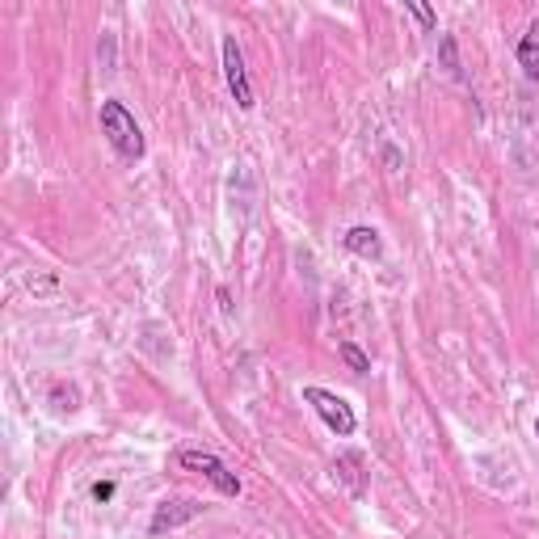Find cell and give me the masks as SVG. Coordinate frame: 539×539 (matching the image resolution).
Listing matches in <instances>:
<instances>
[{"label":"cell","instance_id":"obj_1","mask_svg":"<svg viewBox=\"0 0 539 539\" xmlns=\"http://www.w3.org/2000/svg\"><path fill=\"white\" fill-rule=\"evenodd\" d=\"M102 135L110 139V148L123 161H139L144 156V131H139V123L123 102H102Z\"/></svg>","mask_w":539,"mask_h":539},{"label":"cell","instance_id":"obj_2","mask_svg":"<svg viewBox=\"0 0 539 539\" xmlns=\"http://www.w3.org/2000/svg\"><path fill=\"white\" fill-rule=\"evenodd\" d=\"M304 401L321 413V422L337 434V438H350L354 430H358V417H354V409L342 401L337 392H329V388H304Z\"/></svg>","mask_w":539,"mask_h":539},{"label":"cell","instance_id":"obj_3","mask_svg":"<svg viewBox=\"0 0 539 539\" xmlns=\"http://www.w3.org/2000/svg\"><path fill=\"white\" fill-rule=\"evenodd\" d=\"M177 464H182L186 472L207 476V481L224 497H241V476L228 472V464L219 455H211V451H182V455H177Z\"/></svg>","mask_w":539,"mask_h":539},{"label":"cell","instance_id":"obj_4","mask_svg":"<svg viewBox=\"0 0 539 539\" xmlns=\"http://www.w3.org/2000/svg\"><path fill=\"white\" fill-rule=\"evenodd\" d=\"M224 76H228V89H232V102L241 110H253V85H249V72H245V55L236 47V38L224 34Z\"/></svg>","mask_w":539,"mask_h":539},{"label":"cell","instance_id":"obj_5","mask_svg":"<svg viewBox=\"0 0 539 539\" xmlns=\"http://www.w3.org/2000/svg\"><path fill=\"white\" fill-rule=\"evenodd\" d=\"M207 506L203 502H190V497H177V502H161L156 506V514H152V535H165V531H173V527H182V523H190V518H198Z\"/></svg>","mask_w":539,"mask_h":539},{"label":"cell","instance_id":"obj_6","mask_svg":"<svg viewBox=\"0 0 539 539\" xmlns=\"http://www.w3.org/2000/svg\"><path fill=\"white\" fill-rule=\"evenodd\" d=\"M333 476H337V481H342V485L350 489V497H363V493H367V472H363V455H354V451L337 455V459H333Z\"/></svg>","mask_w":539,"mask_h":539},{"label":"cell","instance_id":"obj_7","mask_svg":"<svg viewBox=\"0 0 539 539\" xmlns=\"http://www.w3.org/2000/svg\"><path fill=\"white\" fill-rule=\"evenodd\" d=\"M518 68H523L527 81H539V22H531L523 43H518Z\"/></svg>","mask_w":539,"mask_h":539},{"label":"cell","instance_id":"obj_8","mask_svg":"<svg viewBox=\"0 0 539 539\" xmlns=\"http://www.w3.org/2000/svg\"><path fill=\"white\" fill-rule=\"evenodd\" d=\"M346 249L358 253V257H367V262H379V257H384V245H379L375 228H350L346 232Z\"/></svg>","mask_w":539,"mask_h":539},{"label":"cell","instance_id":"obj_9","mask_svg":"<svg viewBox=\"0 0 539 539\" xmlns=\"http://www.w3.org/2000/svg\"><path fill=\"white\" fill-rule=\"evenodd\" d=\"M337 354H342V363H346L354 375H367V371H371V358L358 350L354 342H342V346H337Z\"/></svg>","mask_w":539,"mask_h":539},{"label":"cell","instance_id":"obj_10","mask_svg":"<svg viewBox=\"0 0 539 539\" xmlns=\"http://www.w3.org/2000/svg\"><path fill=\"white\" fill-rule=\"evenodd\" d=\"M438 55H443V68H447L451 76H464V68H459V51H455V38H451V34H443V38H438Z\"/></svg>","mask_w":539,"mask_h":539},{"label":"cell","instance_id":"obj_11","mask_svg":"<svg viewBox=\"0 0 539 539\" xmlns=\"http://www.w3.org/2000/svg\"><path fill=\"white\" fill-rule=\"evenodd\" d=\"M405 9H409V13H413V17H417V22H422L426 30H434V26H438V22H434V13L422 5V0H405Z\"/></svg>","mask_w":539,"mask_h":539},{"label":"cell","instance_id":"obj_12","mask_svg":"<svg viewBox=\"0 0 539 539\" xmlns=\"http://www.w3.org/2000/svg\"><path fill=\"white\" fill-rule=\"evenodd\" d=\"M110 497H114V485L110 481H97L93 485V502H110Z\"/></svg>","mask_w":539,"mask_h":539},{"label":"cell","instance_id":"obj_13","mask_svg":"<svg viewBox=\"0 0 539 539\" xmlns=\"http://www.w3.org/2000/svg\"><path fill=\"white\" fill-rule=\"evenodd\" d=\"M219 308L232 312V295H228V287H219Z\"/></svg>","mask_w":539,"mask_h":539},{"label":"cell","instance_id":"obj_14","mask_svg":"<svg viewBox=\"0 0 539 539\" xmlns=\"http://www.w3.org/2000/svg\"><path fill=\"white\" fill-rule=\"evenodd\" d=\"M535 434H539V417H535Z\"/></svg>","mask_w":539,"mask_h":539}]
</instances>
